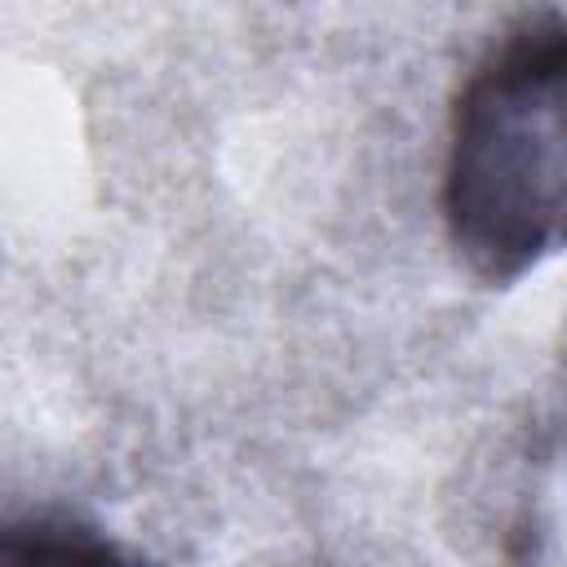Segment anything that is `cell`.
<instances>
[{"instance_id": "cell-2", "label": "cell", "mask_w": 567, "mask_h": 567, "mask_svg": "<svg viewBox=\"0 0 567 567\" xmlns=\"http://www.w3.org/2000/svg\"><path fill=\"white\" fill-rule=\"evenodd\" d=\"M0 567H137L115 540L71 518H0Z\"/></svg>"}, {"instance_id": "cell-1", "label": "cell", "mask_w": 567, "mask_h": 567, "mask_svg": "<svg viewBox=\"0 0 567 567\" xmlns=\"http://www.w3.org/2000/svg\"><path fill=\"white\" fill-rule=\"evenodd\" d=\"M567 18L514 22L465 75L447 120L443 226L470 275L514 284L563 239Z\"/></svg>"}]
</instances>
